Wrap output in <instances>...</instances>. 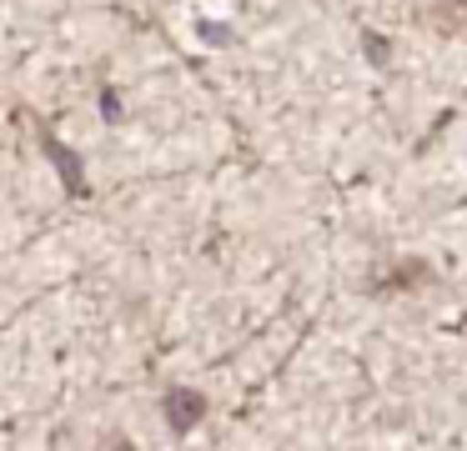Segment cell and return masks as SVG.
Listing matches in <instances>:
<instances>
[{
    "label": "cell",
    "instance_id": "1",
    "mask_svg": "<svg viewBox=\"0 0 467 451\" xmlns=\"http://www.w3.org/2000/svg\"><path fill=\"white\" fill-rule=\"evenodd\" d=\"M41 146H46V156L56 160V170H61V180H66V190H86V176H81V160L71 156L66 146H56L51 140V130H41Z\"/></svg>",
    "mask_w": 467,
    "mask_h": 451
},
{
    "label": "cell",
    "instance_id": "2",
    "mask_svg": "<svg viewBox=\"0 0 467 451\" xmlns=\"http://www.w3.org/2000/svg\"><path fill=\"white\" fill-rule=\"evenodd\" d=\"M166 406H176V411H171V421H176V431H186V426H192V421L206 411V401H202V396H192V391H171V396H166Z\"/></svg>",
    "mask_w": 467,
    "mask_h": 451
}]
</instances>
